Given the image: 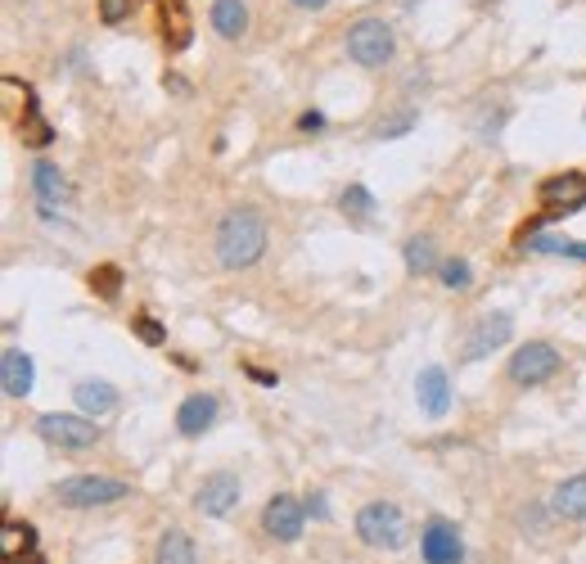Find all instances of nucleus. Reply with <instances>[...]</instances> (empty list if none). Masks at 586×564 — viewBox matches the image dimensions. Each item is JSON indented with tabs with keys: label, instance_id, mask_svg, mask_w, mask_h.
Returning <instances> with one entry per match:
<instances>
[{
	"label": "nucleus",
	"instance_id": "f257e3e1",
	"mask_svg": "<svg viewBox=\"0 0 586 564\" xmlns=\"http://www.w3.org/2000/svg\"><path fill=\"white\" fill-rule=\"evenodd\" d=\"M267 217L253 208V204H239L230 208L221 221H217V235H213V249H217V262L226 271H249L262 253H267Z\"/></svg>",
	"mask_w": 586,
	"mask_h": 564
},
{
	"label": "nucleus",
	"instance_id": "f03ea898",
	"mask_svg": "<svg viewBox=\"0 0 586 564\" xmlns=\"http://www.w3.org/2000/svg\"><path fill=\"white\" fill-rule=\"evenodd\" d=\"M357 538L366 542V546H375V551H398V546H406V538H411V529H406V514H402V506L398 501H366L361 510H357Z\"/></svg>",
	"mask_w": 586,
	"mask_h": 564
},
{
	"label": "nucleus",
	"instance_id": "7ed1b4c3",
	"mask_svg": "<svg viewBox=\"0 0 586 564\" xmlns=\"http://www.w3.org/2000/svg\"><path fill=\"white\" fill-rule=\"evenodd\" d=\"M348 55L361 68H383L388 59L398 55V32L388 19H357L348 32Z\"/></svg>",
	"mask_w": 586,
	"mask_h": 564
},
{
	"label": "nucleus",
	"instance_id": "20e7f679",
	"mask_svg": "<svg viewBox=\"0 0 586 564\" xmlns=\"http://www.w3.org/2000/svg\"><path fill=\"white\" fill-rule=\"evenodd\" d=\"M131 497V484L127 479H109V475H73L55 488V501L59 506H73V510H95V506H113Z\"/></svg>",
	"mask_w": 586,
	"mask_h": 564
},
{
	"label": "nucleus",
	"instance_id": "39448f33",
	"mask_svg": "<svg viewBox=\"0 0 586 564\" xmlns=\"http://www.w3.org/2000/svg\"><path fill=\"white\" fill-rule=\"evenodd\" d=\"M36 434L59 447V452H86L100 443V425H95L90 415H68V411H51V415H41L36 420Z\"/></svg>",
	"mask_w": 586,
	"mask_h": 564
},
{
	"label": "nucleus",
	"instance_id": "423d86ee",
	"mask_svg": "<svg viewBox=\"0 0 586 564\" xmlns=\"http://www.w3.org/2000/svg\"><path fill=\"white\" fill-rule=\"evenodd\" d=\"M560 366H564V357H560L555 344L532 339V344H523V348L510 357V380L523 384V389H532V384H546L551 375H560Z\"/></svg>",
	"mask_w": 586,
	"mask_h": 564
},
{
	"label": "nucleus",
	"instance_id": "0eeeda50",
	"mask_svg": "<svg viewBox=\"0 0 586 564\" xmlns=\"http://www.w3.org/2000/svg\"><path fill=\"white\" fill-rule=\"evenodd\" d=\"M303 524H307V506L289 492H275L262 510V529L271 542H299L303 538Z\"/></svg>",
	"mask_w": 586,
	"mask_h": 564
},
{
	"label": "nucleus",
	"instance_id": "6e6552de",
	"mask_svg": "<svg viewBox=\"0 0 586 564\" xmlns=\"http://www.w3.org/2000/svg\"><path fill=\"white\" fill-rule=\"evenodd\" d=\"M243 488H239V475H230V469H213V475H204L199 492H194V510L208 514V520H221V514H230L239 506Z\"/></svg>",
	"mask_w": 586,
	"mask_h": 564
},
{
	"label": "nucleus",
	"instance_id": "1a4fd4ad",
	"mask_svg": "<svg viewBox=\"0 0 586 564\" xmlns=\"http://www.w3.org/2000/svg\"><path fill=\"white\" fill-rule=\"evenodd\" d=\"M510 335H514V316H510V312H487V316L474 321V330L465 335V352H460V357H465V361H482L487 352L506 348Z\"/></svg>",
	"mask_w": 586,
	"mask_h": 564
},
{
	"label": "nucleus",
	"instance_id": "9d476101",
	"mask_svg": "<svg viewBox=\"0 0 586 564\" xmlns=\"http://www.w3.org/2000/svg\"><path fill=\"white\" fill-rule=\"evenodd\" d=\"M420 555H424V564H460L465 560L460 529L452 520H428L420 533Z\"/></svg>",
	"mask_w": 586,
	"mask_h": 564
},
{
	"label": "nucleus",
	"instance_id": "9b49d317",
	"mask_svg": "<svg viewBox=\"0 0 586 564\" xmlns=\"http://www.w3.org/2000/svg\"><path fill=\"white\" fill-rule=\"evenodd\" d=\"M415 398H420V411H424L428 420H443V415L452 411V380H447V370H443V366L420 370Z\"/></svg>",
	"mask_w": 586,
	"mask_h": 564
},
{
	"label": "nucleus",
	"instance_id": "f8f14e48",
	"mask_svg": "<svg viewBox=\"0 0 586 564\" xmlns=\"http://www.w3.org/2000/svg\"><path fill=\"white\" fill-rule=\"evenodd\" d=\"M542 204H546V208H555V213L586 208V176H582V172H560V176H546V181H542Z\"/></svg>",
	"mask_w": 586,
	"mask_h": 564
},
{
	"label": "nucleus",
	"instance_id": "ddd939ff",
	"mask_svg": "<svg viewBox=\"0 0 586 564\" xmlns=\"http://www.w3.org/2000/svg\"><path fill=\"white\" fill-rule=\"evenodd\" d=\"M32 195L41 199L45 213H51L55 204H68V199H73V185H68V176L59 172V163H51V159H36V163H32Z\"/></svg>",
	"mask_w": 586,
	"mask_h": 564
},
{
	"label": "nucleus",
	"instance_id": "4468645a",
	"mask_svg": "<svg viewBox=\"0 0 586 564\" xmlns=\"http://www.w3.org/2000/svg\"><path fill=\"white\" fill-rule=\"evenodd\" d=\"M213 420H217V398H213V393H189V398L176 406V430H181L185 438L208 434Z\"/></svg>",
	"mask_w": 586,
	"mask_h": 564
},
{
	"label": "nucleus",
	"instance_id": "2eb2a0df",
	"mask_svg": "<svg viewBox=\"0 0 586 564\" xmlns=\"http://www.w3.org/2000/svg\"><path fill=\"white\" fill-rule=\"evenodd\" d=\"M32 380H36V370H32V357L23 348H6V352H0V384H6L10 398H28Z\"/></svg>",
	"mask_w": 586,
	"mask_h": 564
},
{
	"label": "nucleus",
	"instance_id": "dca6fc26",
	"mask_svg": "<svg viewBox=\"0 0 586 564\" xmlns=\"http://www.w3.org/2000/svg\"><path fill=\"white\" fill-rule=\"evenodd\" d=\"M208 23H213V32H217V36L239 41L243 32H249V0H213Z\"/></svg>",
	"mask_w": 586,
	"mask_h": 564
},
{
	"label": "nucleus",
	"instance_id": "f3484780",
	"mask_svg": "<svg viewBox=\"0 0 586 564\" xmlns=\"http://www.w3.org/2000/svg\"><path fill=\"white\" fill-rule=\"evenodd\" d=\"M551 510L560 514V520H577V524H586V475L564 479V484L551 492Z\"/></svg>",
	"mask_w": 586,
	"mask_h": 564
},
{
	"label": "nucleus",
	"instance_id": "a211bd4d",
	"mask_svg": "<svg viewBox=\"0 0 586 564\" xmlns=\"http://www.w3.org/2000/svg\"><path fill=\"white\" fill-rule=\"evenodd\" d=\"M73 398H77L82 415H90V420H100V415H109V411L118 406V389H113L109 380H82V384L73 389Z\"/></svg>",
	"mask_w": 586,
	"mask_h": 564
},
{
	"label": "nucleus",
	"instance_id": "6ab92c4d",
	"mask_svg": "<svg viewBox=\"0 0 586 564\" xmlns=\"http://www.w3.org/2000/svg\"><path fill=\"white\" fill-rule=\"evenodd\" d=\"M154 564H199V546H194V538H189V533L167 529V533L159 538Z\"/></svg>",
	"mask_w": 586,
	"mask_h": 564
},
{
	"label": "nucleus",
	"instance_id": "aec40b11",
	"mask_svg": "<svg viewBox=\"0 0 586 564\" xmlns=\"http://www.w3.org/2000/svg\"><path fill=\"white\" fill-rule=\"evenodd\" d=\"M19 135H23V145H36V150H41V145H51V140H55V127L41 118V100L32 96V90H28V105H23Z\"/></svg>",
	"mask_w": 586,
	"mask_h": 564
},
{
	"label": "nucleus",
	"instance_id": "412c9836",
	"mask_svg": "<svg viewBox=\"0 0 586 564\" xmlns=\"http://www.w3.org/2000/svg\"><path fill=\"white\" fill-rule=\"evenodd\" d=\"M402 258H406V271L411 275H433L437 267V245H433V235H411L406 240V249H402Z\"/></svg>",
	"mask_w": 586,
	"mask_h": 564
},
{
	"label": "nucleus",
	"instance_id": "4be33fe9",
	"mask_svg": "<svg viewBox=\"0 0 586 564\" xmlns=\"http://www.w3.org/2000/svg\"><path fill=\"white\" fill-rule=\"evenodd\" d=\"M32 546H36L32 524H6L0 529V551H6V560H23V555H32Z\"/></svg>",
	"mask_w": 586,
	"mask_h": 564
},
{
	"label": "nucleus",
	"instance_id": "5701e85b",
	"mask_svg": "<svg viewBox=\"0 0 586 564\" xmlns=\"http://www.w3.org/2000/svg\"><path fill=\"white\" fill-rule=\"evenodd\" d=\"M528 249H532V253H555V258H577V262H586V245L564 240V235H542V240H528Z\"/></svg>",
	"mask_w": 586,
	"mask_h": 564
},
{
	"label": "nucleus",
	"instance_id": "b1692460",
	"mask_svg": "<svg viewBox=\"0 0 586 564\" xmlns=\"http://www.w3.org/2000/svg\"><path fill=\"white\" fill-rule=\"evenodd\" d=\"M437 280H443L447 290H469L474 285V267L465 258H447L443 267H437Z\"/></svg>",
	"mask_w": 586,
	"mask_h": 564
},
{
	"label": "nucleus",
	"instance_id": "393cba45",
	"mask_svg": "<svg viewBox=\"0 0 586 564\" xmlns=\"http://www.w3.org/2000/svg\"><path fill=\"white\" fill-rule=\"evenodd\" d=\"M90 290L100 294V299H118V290H122V271H118V267H95V271H90Z\"/></svg>",
	"mask_w": 586,
	"mask_h": 564
},
{
	"label": "nucleus",
	"instance_id": "a878e982",
	"mask_svg": "<svg viewBox=\"0 0 586 564\" xmlns=\"http://www.w3.org/2000/svg\"><path fill=\"white\" fill-rule=\"evenodd\" d=\"M344 213L348 217H361V221L375 213V199H370L366 185H348V191H344Z\"/></svg>",
	"mask_w": 586,
	"mask_h": 564
},
{
	"label": "nucleus",
	"instance_id": "bb28decb",
	"mask_svg": "<svg viewBox=\"0 0 586 564\" xmlns=\"http://www.w3.org/2000/svg\"><path fill=\"white\" fill-rule=\"evenodd\" d=\"M411 127H415V113H411V109H406V113H398V118H383V122H379V131H375V135H383V140H398V135H406V131H411Z\"/></svg>",
	"mask_w": 586,
	"mask_h": 564
},
{
	"label": "nucleus",
	"instance_id": "cd10ccee",
	"mask_svg": "<svg viewBox=\"0 0 586 564\" xmlns=\"http://www.w3.org/2000/svg\"><path fill=\"white\" fill-rule=\"evenodd\" d=\"M135 335L150 344V348H163L167 344V335H163V325L154 321V316H135Z\"/></svg>",
	"mask_w": 586,
	"mask_h": 564
},
{
	"label": "nucleus",
	"instance_id": "c85d7f7f",
	"mask_svg": "<svg viewBox=\"0 0 586 564\" xmlns=\"http://www.w3.org/2000/svg\"><path fill=\"white\" fill-rule=\"evenodd\" d=\"M131 14V0H100V19L105 23H122Z\"/></svg>",
	"mask_w": 586,
	"mask_h": 564
},
{
	"label": "nucleus",
	"instance_id": "c756f323",
	"mask_svg": "<svg viewBox=\"0 0 586 564\" xmlns=\"http://www.w3.org/2000/svg\"><path fill=\"white\" fill-rule=\"evenodd\" d=\"M307 510L316 514V520H325V514H329V506H325V497H321V492H316V497L307 501Z\"/></svg>",
	"mask_w": 586,
	"mask_h": 564
},
{
	"label": "nucleus",
	"instance_id": "7c9ffc66",
	"mask_svg": "<svg viewBox=\"0 0 586 564\" xmlns=\"http://www.w3.org/2000/svg\"><path fill=\"white\" fill-rule=\"evenodd\" d=\"M243 370H249V375H253V380H258V384H267V389L275 384V375H267V370H258V366H243Z\"/></svg>",
	"mask_w": 586,
	"mask_h": 564
},
{
	"label": "nucleus",
	"instance_id": "2f4dec72",
	"mask_svg": "<svg viewBox=\"0 0 586 564\" xmlns=\"http://www.w3.org/2000/svg\"><path fill=\"white\" fill-rule=\"evenodd\" d=\"M299 127H303V131H316V127H325V118H321V113H303Z\"/></svg>",
	"mask_w": 586,
	"mask_h": 564
},
{
	"label": "nucleus",
	"instance_id": "473e14b6",
	"mask_svg": "<svg viewBox=\"0 0 586 564\" xmlns=\"http://www.w3.org/2000/svg\"><path fill=\"white\" fill-rule=\"evenodd\" d=\"M289 6H299V10H325L329 0H289Z\"/></svg>",
	"mask_w": 586,
	"mask_h": 564
},
{
	"label": "nucleus",
	"instance_id": "72a5a7b5",
	"mask_svg": "<svg viewBox=\"0 0 586 564\" xmlns=\"http://www.w3.org/2000/svg\"><path fill=\"white\" fill-rule=\"evenodd\" d=\"M10 564H45L41 555H23V560H10Z\"/></svg>",
	"mask_w": 586,
	"mask_h": 564
}]
</instances>
